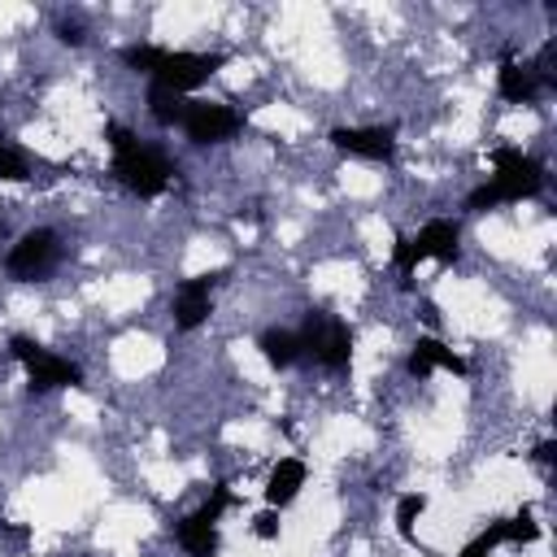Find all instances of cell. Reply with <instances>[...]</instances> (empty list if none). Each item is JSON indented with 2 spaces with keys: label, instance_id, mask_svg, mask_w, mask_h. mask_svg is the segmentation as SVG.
<instances>
[{
  "label": "cell",
  "instance_id": "cell-24",
  "mask_svg": "<svg viewBox=\"0 0 557 557\" xmlns=\"http://www.w3.org/2000/svg\"><path fill=\"white\" fill-rule=\"evenodd\" d=\"M61 39H65V44H83V26H74V22H61Z\"/></svg>",
  "mask_w": 557,
  "mask_h": 557
},
{
  "label": "cell",
  "instance_id": "cell-4",
  "mask_svg": "<svg viewBox=\"0 0 557 557\" xmlns=\"http://www.w3.org/2000/svg\"><path fill=\"white\" fill-rule=\"evenodd\" d=\"M461 252V231L448 218H431L418 235H400L392 248V265L400 278H409L418 270V261H457Z\"/></svg>",
  "mask_w": 557,
  "mask_h": 557
},
{
  "label": "cell",
  "instance_id": "cell-21",
  "mask_svg": "<svg viewBox=\"0 0 557 557\" xmlns=\"http://www.w3.org/2000/svg\"><path fill=\"white\" fill-rule=\"evenodd\" d=\"M0 178H9V183H22V178H30V165H26V157H22V152H13V148H0Z\"/></svg>",
  "mask_w": 557,
  "mask_h": 557
},
{
  "label": "cell",
  "instance_id": "cell-16",
  "mask_svg": "<svg viewBox=\"0 0 557 557\" xmlns=\"http://www.w3.org/2000/svg\"><path fill=\"white\" fill-rule=\"evenodd\" d=\"M183 109H187V96H178V91H170V87H161V83L148 87V113H152L161 126H178V122H183Z\"/></svg>",
  "mask_w": 557,
  "mask_h": 557
},
{
  "label": "cell",
  "instance_id": "cell-25",
  "mask_svg": "<svg viewBox=\"0 0 557 557\" xmlns=\"http://www.w3.org/2000/svg\"><path fill=\"white\" fill-rule=\"evenodd\" d=\"M0 522H4V518H0Z\"/></svg>",
  "mask_w": 557,
  "mask_h": 557
},
{
  "label": "cell",
  "instance_id": "cell-11",
  "mask_svg": "<svg viewBox=\"0 0 557 557\" xmlns=\"http://www.w3.org/2000/svg\"><path fill=\"white\" fill-rule=\"evenodd\" d=\"M431 370H453V374H466V357H457L444 339L435 335H418V344L409 348V374L413 379H426Z\"/></svg>",
  "mask_w": 557,
  "mask_h": 557
},
{
  "label": "cell",
  "instance_id": "cell-3",
  "mask_svg": "<svg viewBox=\"0 0 557 557\" xmlns=\"http://www.w3.org/2000/svg\"><path fill=\"white\" fill-rule=\"evenodd\" d=\"M109 148H113V178H117L126 191L152 200V196H161V191L170 187L174 165H170L157 148H144L131 126H109Z\"/></svg>",
  "mask_w": 557,
  "mask_h": 557
},
{
  "label": "cell",
  "instance_id": "cell-19",
  "mask_svg": "<svg viewBox=\"0 0 557 557\" xmlns=\"http://www.w3.org/2000/svg\"><path fill=\"white\" fill-rule=\"evenodd\" d=\"M496 544H505V518H500V522H492L487 531H479V535H474L457 557H492V553H496Z\"/></svg>",
  "mask_w": 557,
  "mask_h": 557
},
{
  "label": "cell",
  "instance_id": "cell-22",
  "mask_svg": "<svg viewBox=\"0 0 557 557\" xmlns=\"http://www.w3.org/2000/svg\"><path fill=\"white\" fill-rule=\"evenodd\" d=\"M252 531H257V540H278V509H261L252 518Z\"/></svg>",
  "mask_w": 557,
  "mask_h": 557
},
{
  "label": "cell",
  "instance_id": "cell-10",
  "mask_svg": "<svg viewBox=\"0 0 557 557\" xmlns=\"http://www.w3.org/2000/svg\"><path fill=\"white\" fill-rule=\"evenodd\" d=\"M222 278V270L213 274H196L187 283H178V296H174V326L178 331H196L205 326L209 309H213V283Z\"/></svg>",
  "mask_w": 557,
  "mask_h": 557
},
{
  "label": "cell",
  "instance_id": "cell-7",
  "mask_svg": "<svg viewBox=\"0 0 557 557\" xmlns=\"http://www.w3.org/2000/svg\"><path fill=\"white\" fill-rule=\"evenodd\" d=\"M57 261H61V239H57V231L39 226V231H26V235L9 248L4 270H9V278H17V283H35V278L52 274Z\"/></svg>",
  "mask_w": 557,
  "mask_h": 557
},
{
  "label": "cell",
  "instance_id": "cell-18",
  "mask_svg": "<svg viewBox=\"0 0 557 557\" xmlns=\"http://www.w3.org/2000/svg\"><path fill=\"white\" fill-rule=\"evenodd\" d=\"M505 540H509V544H531V540H540V522H535L531 505H522L513 518H505Z\"/></svg>",
  "mask_w": 557,
  "mask_h": 557
},
{
  "label": "cell",
  "instance_id": "cell-23",
  "mask_svg": "<svg viewBox=\"0 0 557 557\" xmlns=\"http://www.w3.org/2000/svg\"><path fill=\"white\" fill-rule=\"evenodd\" d=\"M553 457H557V444H553V440H540V444H535V461H544V466H548Z\"/></svg>",
  "mask_w": 557,
  "mask_h": 557
},
{
  "label": "cell",
  "instance_id": "cell-5",
  "mask_svg": "<svg viewBox=\"0 0 557 557\" xmlns=\"http://www.w3.org/2000/svg\"><path fill=\"white\" fill-rule=\"evenodd\" d=\"M9 357H17V361L26 366V387H30L35 396H44V392H52V387H78V383H83V370H78L70 357H57V352L39 348V344L26 339V335H13V339H9Z\"/></svg>",
  "mask_w": 557,
  "mask_h": 557
},
{
  "label": "cell",
  "instance_id": "cell-9",
  "mask_svg": "<svg viewBox=\"0 0 557 557\" xmlns=\"http://www.w3.org/2000/svg\"><path fill=\"white\" fill-rule=\"evenodd\" d=\"M331 144L361 161H392L396 157V131L392 126H335Z\"/></svg>",
  "mask_w": 557,
  "mask_h": 557
},
{
  "label": "cell",
  "instance_id": "cell-17",
  "mask_svg": "<svg viewBox=\"0 0 557 557\" xmlns=\"http://www.w3.org/2000/svg\"><path fill=\"white\" fill-rule=\"evenodd\" d=\"M422 509H426V496H422V492H405V496L396 500V531H400V540H409V544L418 540V535H413V522L422 518Z\"/></svg>",
  "mask_w": 557,
  "mask_h": 557
},
{
  "label": "cell",
  "instance_id": "cell-20",
  "mask_svg": "<svg viewBox=\"0 0 557 557\" xmlns=\"http://www.w3.org/2000/svg\"><path fill=\"white\" fill-rule=\"evenodd\" d=\"M226 505H231V487H226V483H218V487L209 492V500H205V505L196 509V518H200V522H213V527H218V518H222V509H226Z\"/></svg>",
  "mask_w": 557,
  "mask_h": 557
},
{
  "label": "cell",
  "instance_id": "cell-1",
  "mask_svg": "<svg viewBox=\"0 0 557 557\" xmlns=\"http://www.w3.org/2000/svg\"><path fill=\"white\" fill-rule=\"evenodd\" d=\"M122 65H131L135 74H148L152 83L187 96L226 65V52H170V48H152V44H126Z\"/></svg>",
  "mask_w": 557,
  "mask_h": 557
},
{
  "label": "cell",
  "instance_id": "cell-8",
  "mask_svg": "<svg viewBox=\"0 0 557 557\" xmlns=\"http://www.w3.org/2000/svg\"><path fill=\"white\" fill-rule=\"evenodd\" d=\"M178 126L187 131L191 144H222L244 126V113H235L231 104H218V100H187Z\"/></svg>",
  "mask_w": 557,
  "mask_h": 557
},
{
  "label": "cell",
  "instance_id": "cell-14",
  "mask_svg": "<svg viewBox=\"0 0 557 557\" xmlns=\"http://www.w3.org/2000/svg\"><path fill=\"white\" fill-rule=\"evenodd\" d=\"M257 348H261L265 366H274V370H287V366H296V361L305 357V352H300V335L287 331V326L261 331V335H257Z\"/></svg>",
  "mask_w": 557,
  "mask_h": 557
},
{
  "label": "cell",
  "instance_id": "cell-6",
  "mask_svg": "<svg viewBox=\"0 0 557 557\" xmlns=\"http://www.w3.org/2000/svg\"><path fill=\"white\" fill-rule=\"evenodd\" d=\"M296 335H300V352H309L326 370H348V361H352V331H348L344 318H326V313L309 309Z\"/></svg>",
  "mask_w": 557,
  "mask_h": 557
},
{
  "label": "cell",
  "instance_id": "cell-15",
  "mask_svg": "<svg viewBox=\"0 0 557 557\" xmlns=\"http://www.w3.org/2000/svg\"><path fill=\"white\" fill-rule=\"evenodd\" d=\"M174 535L187 548V557H218V527L213 522H200L196 513H187Z\"/></svg>",
  "mask_w": 557,
  "mask_h": 557
},
{
  "label": "cell",
  "instance_id": "cell-2",
  "mask_svg": "<svg viewBox=\"0 0 557 557\" xmlns=\"http://www.w3.org/2000/svg\"><path fill=\"white\" fill-rule=\"evenodd\" d=\"M492 178L479 183L470 196H466V209L470 213H483L492 205H513V200H527L544 187V165L531 161L522 148H496L492 152Z\"/></svg>",
  "mask_w": 557,
  "mask_h": 557
},
{
  "label": "cell",
  "instance_id": "cell-13",
  "mask_svg": "<svg viewBox=\"0 0 557 557\" xmlns=\"http://www.w3.org/2000/svg\"><path fill=\"white\" fill-rule=\"evenodd\" d=\"M305 487V461L300 457H278L270 479H265V505L270 509H283L296 500V492Z\"/></svg>",
  "mask_w": 557,
  "mask_h": 557
},
{
  "label": "cell",
  "instance_id": "cell-12",
  "mask_svg": "<svg viewBox=\"0 0 557 557\" xmlns=\"http://www.w3.org/2000/svg\"><path fill=\"white\" fill-rule=\"evenodd\" d=\"M496 91H500V100H509V104H527V100H535V96L544 91V83H540V74H535L531 65H522V61H500V70H496Z\"/></svg>",
  "mask_w": 557,
  "mask_h": 557
}]
</instances>
